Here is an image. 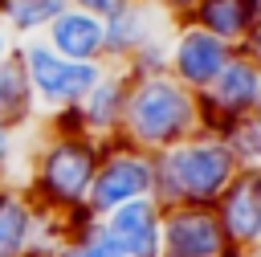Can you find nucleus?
<instances>
[{
  "mask_svg": "<svg viewBox=\"0 0 261 257\" xmlns=\"http://www.w3.org/2000/svg\"><path fill=\"white\" fill-rule=\"evenodd\" d=\"M102 228L110 233V241L118 245L122 257H159V241H163V204L155 196L130 200L106 216H98Z\"/></svg>",
  "mask_w": 261,
  "mask_h": 257,
  "instance_id": "nucleus-12",
  "label": "nucleus"
},
{
  "mask_svg": "<svg viewBox=\"0 0 261 257\" xmlns=\"http://www.w3.org/2000/svg\"><path fill=\"white\" fill-rule=\"evenodd\" d=\"M41 41L69 61H106V20L82 8H65L61 16H53Z\"/></svg>",
  "mask_w": 261,
  "mask_h": 257,
  "instance_id": "nucleus-14",
  "label": "nucleus"
},
{
  "mask_svg": "<svg viewBox=\"0 0 261 257\" xmlns=\"http://www.w3.org/2000/svg\"><path fill=\"white\" fill-rule=\"evenodd\" d=\"M12 49H16V37H12V33H8V24L0 20V61H4V57H12Z\"/></svg>",
  "mask_w": 261,
  "mask_h": 257,
  "instance_id": "nucleus-22",
  "label": "nucleus"
},
{
  "mask_svg": "<svg viewBox=\"0 0 261 257\" xmlns=\"http://www.w3.org/2000/svg\"><path fill=\"white\" fill-rule=\"evenodd\" d=\"M65 8H69V0H4L0 20L8 24V33L16 41H24V37H41L49 29V20L61 16Z\"/></svg>",
  "mask_w": 261,
  "mask_h": 257,
  "instance_id": "nucleus-18",
  "label": "nucleus"
},
{
  "mask_svg": "<svg viewBox=\"0 0 261 257\" xmlns=\"http://www.w3.org/2000/svg\"><path fill=\"white\" fill-rule=\"evenodd\" d=\"M16 57L24 65V78H29V90H33V102H37L41 118L77 106L106 69V61H69L61 53H53L41 37L16 41Z\"/></svg>",
  "mask_w": 261,
  "mask_h": 257,
  "instance_id": "nucleus-4",
  "label": "nucleus"
},
{
  "mask_svg": "<svg viewBox=\"0 0 261 257\" xmlns=\"http://www.w3.org/2000/svg\"><path fill=\"white\" fill-rule=\"evenodd\" d=\"M126 86H130V73L122 65H106L102 78L90 86V94L73 106L77 118H82V131L94 135L98 143L106 139H118V126H122V106H126Z\"/></svg>",
  "mask_w": 261,
  "mask_h": 257,
  "instance_id": "nucleus-13",
  "label": "nucleus"
},
{
  "mask_svg": "<svg viewBox=\"0 0 261 257\" xmlns=\"http://www.w3.org/2000/svg\"><path fill=\"white\" fill-rule=\"evenodd\" d=\"M249 12H253V29H261V0H249Z\"/></svg>",
  "mask_w": 261,
  "mask_h": 257,
  "instance_id": "nucleus-23",
  "label": "nucleus"
},
{
  "mask_svg": "<svg viewBox=\"0 0 261 257\" xmlns=\"http://www.w3.org/2000/svg\"><path fill=\"white\" fill-rule=\"evenodd\" d=\"M37 126V122H33ZM33 126H4L0 122V184L8 179H24V159H29V143H33Z\"/></svg>",
  "mask_w": 261,
  "mask_h": 257,
  "instance_id": "nucleus-19",
  "label": "nucleus"
},
{
  "mask_svg": "<svg viewBox=\"0 0 261 257\" xmlns=\"http://www.w3.org/2000/svg\"><path fill=\"white\" fill-rule=\"evenodd\" d=\"M65 233H69V216L41 208L20 179L0 184V257L57 253Z\"/></svg>",
  "mask_w": 261,
  "mask_h": 257,
  "instance_id": "nucleus-5",
  "label": "nucleus"
},
{
  "mask_svg": "<svg viewBox=\"0 0 261 257\" xmlns=\"http://www.w3.org/2000/svg\"><path fill=\"white\" fill-rule=\"evenodd\" d=\"M200 29H208L212 37H220L224 45L241 49L245 37L253 33V12H249V0H200L192 8V16Z\"/></svg>",
  "mask_w": 261,
  "mask_h": 257,
  "instance_id": "nucleus-15",
  "label": "nucleus"
},
{
  "mask_svg": "<svg viewBox=\"0 0 261 257\" xmlns=\"http://www.w3.org/2000/svg\"><path fill=\"white\" fill-rule=\"evenodd\" d=\"M130 0H69V8H82V12H90V16H98V20H110L118 8H126Z\"/></svg>",
  "mask_w": 261,
  "mask_h": 257,
  "instance_id": "nucleus-21",
  "label": "nucleus"
},
{
  "mask_svg": "<svg viewBox=\"0 0 261 257\" xmlns=\"http://www.w3.org/2000/svg\"><path fill=\"white\" fill-rule=\"evenodd\" d=\"M196 131H204V118H200V98L188 86H179L167 69L130 78L118 139L159 155Z\"/></svg>",
  "mask_w": 261,
  "mask_h": 257,
  "instance_id": "nucleus-2",
  "label": "nucleus"
},
{
  "mask_svg": "<svg viewBox=\"0 0 261 257\" xmlns=\"http://www.w3.org/2000/svg\"><path fill=\"white\" fill-rule=\"evenodd\" d=\"M57 257H122V253L110 241V233L102 228V220L82 208V212L69 216V233H65Z\"/></svg>",
  "mask_w": 261,
  "mask_h": 257,
  "instance_id": "nucleus-17",
  "label": "nucleus"
},
{
  "mask_svg": "<svg viewBox=\"0 0 261 257\" xmlns=\"http://www.w3.org/2000/svg\"><path fill=\"white\" fill-rule=\"evenodd\" d=\"M253 114H261V69H257V110Z\"/></svg>",
  "mask_w": 261,
  "mask_h": 257,
  "instance_id": "nucleus-24",
  "label": "nucleus"
},
{
  "mask_svg": "<svg viewBox=\"0 0 261 257\" xmlns=\"http://www.w3.org/2000/svg\"><path fill=\"white\" fill-rule=\"evenodd\" d=\"M143 196H155V155L126 143V139H106L90 196H86V212L106 216L130 200H143Z\"/></svg>",
  "mask_w": 261,
  "mask_h": 257,
  "instance_id": "nucleus-6",
  "label": "nucleus"
},
{
  "mask_svg": "<svg viewBox=\"0 0 261 257\" xmlns=\"http://www.w3.org/2000/svg\"><path fill=\"white\" fill-rule=\"evenodd\" d=\"M212 208H216V220L237 253L261 245V163L241 167L228 179V188L216 196Z\"/></svg>",
  "mask_w": 261,
  "mask_h": 257,
  "instance_id": "nucleus-11",
  "label": "nucleus"
},
{
  "mask_svg": "<svg viewBox=\"0 0 261 257\" xmlns=\"http://www.w3.org/2000/svg\"><path fill=\"white\" fill-rule=\"evenodd\" d=\"M232 257H241V253H232Z\"/></svg>",
  "mask_w": 261,
  "mask_h": 257,
  "instance_id": "nucleus-27",
  "label": "nucleus"
},
{
  "mask_svg": "<svg viewBox=\"0 0 261 257\" xmlns=\"http://www.w3.org/2000/svg\"><path fill=\"white\" fill-rule=\"evenodd\" d=\"M220 135H224V143L232 147V155H237L241 167H257V163H261V114H249V118L232 122V126L220 131Z\"/></svg>",
  "mask_w": 261,
  "mask_h": 257,
  "instance_id": "nucleus-20",
  "label": "nucleus"
},
{
  "mask_svg": "<svg viewBox=\"0 0 261 257\" xmlns=\"http://www.w3.org/2000/svg\"><path fill=\"white\" fill-rule=\"evenodd\" d=\"M175 24L179 20H171L155 0H130L106 20V65H126L147 45L167 41Z\"/></svg>",
  "mask_w": 261,
  "mask_h": 257,
  "instance_id": "nucleus-10",
  "label": "nucleus"
},
{
  "mask_svg": "<svg viewBox=\"0 0 261 257\" xmlns=\"http://www.w3.org/2000/svg\"><path fill=\"white\" fill-rule=\"evenodd\" d=\"M257 69H261V61H253L245 49H232V57L216 73V82L204 94H196L204 131L220 135V131H228L232 122H241L257 110Z\"/></svg>",
  "mask_w": 261,
  "mask_h": 257,
  "instance_id": "nucleus-7",
  "label": "nucleus"
},
{
  "mask_svg": "<svg viewBox=\"0 0 261 257\" xmlns=\"http://www.w3.org/2000/svg\"><path fill=\"white\" fill-rule=\"evenodd\" d=\"M33 257H57V253H33Z\"/></svg>",
  "mask_w": 261,
  "mask_h": 257,
  "instance_id": "nucleus-26",
  "label": "nucleus"
},
{
  "mask_svg": "<svg viewBox=\"0 0 261 257\" xmlns=\"http://www.w3.org/2000/svg\"><path fill=\"white\" fill-rule=\"evenodd\" d=\"M241 257H261V245H253V249H245Z\"/></svg>",
  "mask_w": 261,
  "mask_h": 257,
  "instance_id": "nucleus-25",
  "label": "nucleus"
},
{
  "mask_svg": "<svg viewBox=\"0 0 261 257\" xmlns=\"http://www.w3.org/2000/svg\"><path fill=\"white\" fill-rule=\"evenodd\" d=\"M98 159H102V143L94 135H86V131H41V118H37L20 184L37 196L41 208L73 216V212L86 208Z\"/></svg>",
  "mask_w": 261,
  "mask_h": 257,
  "instance_id": "nucleus-1",
  "label": "nucleus"
},
{
  "mask_svg": "<svg viewBox=\"0 0 261 257\" xmlns=\"http://www.w3.org/2000/svg\"><path fill=\"white\" fill-rule=\"evenodd\" d=\"M241 171L232 147L216 131H196L184 143L155 155V200L171 204H216L228 179Z\"/></svg>",
  "mask_w": 261,
  "mask_h": 257,
  "instance_id": "nucleus-3",
  "label": "nucleus"
},
{
  "mask_svg": "<svg viewBox=\"0 0 261 257\" xmlns=\"http://www.w3.org/2000/svg\"><path fill=\"white\" fill-rule=\"evenodd\" d=\"M216 208L212 204H171L163 208V241L159 257H232Z\"/></svg>",
  "mask_w": 261,
  "mask_h": 257,
  "instance_id": "nucleus-9",
  "label": "nucleus"
},
{
  "mask_svg": "<svg viewBox=\"0 0 261 257\" xmlns=\"http://www.w3.org/2000/svg\"><path fill=\"white\" fill-rule=\"evenodd\" d=\"M232 57V45H224L220 37H212L208 29H200L196 20H179L171 29L167 41V73L188 86L192 94H204L216 73L224 69V61Z\"/></svg>",
  "mask_w": 261,
  "mask_h": 257,
  "instance_id": "nucleus-8",
  "label": "nucleus"
},
{
  "mask_svg": "<svg viewBox=\"0 0 261 257\" xmlns=\"http://www.w3.org/2000/svg\"><path fill=\"white\" fill-rule=\"evenodd\" d=\"M41 114H37V102H33V90H29V78H24V65L12 49V57L0 61V122L4 126H33Z\"/></svg>",
  "mask_w": 261,
  "mask_h": 257,
  "instance_id": "nucleus-16",
  "label": "nucleus"
}]
</instances>
